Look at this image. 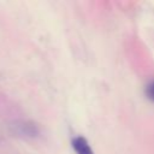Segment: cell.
Returning <instances> with one entry per match:
<instances>
[{
	"label": "cell",
	"mask_w": 154,
	"mask_h": 154,
	"mask_svg": "<svg viewBox=\"0 0 154 154\" xmlns=\"http://www.w3.org/2000/svg\"><path fill=\"white\" fill-rule=\"evenodd\" d=\"M71 146L76 154H94L93 148L90 147L88 140L84 136H75L71 140Z\"/></svg>",
	"instance_id": "1"
},
{
	"label": "cell",
	"mask_w": 154,
	"mask_h": 154,
	"mask_svg": "<svg viewBox=\"0 0 154 154\" xmlns=\"http://www.w3.org/2000/svg\"><path fill=\"white\" fill-rule=\"evenodd\" d=\"M146 95H147V97L149 100H152L154 102V79L150 81L147 84V87H146Z\"/></svg>",
	"instance_id": "2"
}]
</instances>
